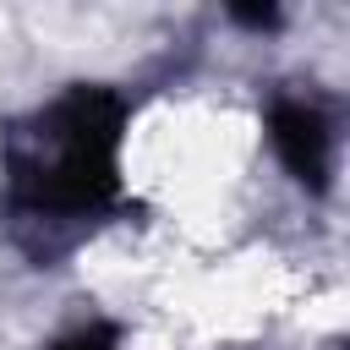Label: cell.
Instances as JSON below:
<instances>
[{"mask_svg": "<svg viewBox=\"0 0 350 350\" xmlns=\"http://www.w3.org/2000/svg\"><path fill=\"white\" fill-rule=\"evenodd\" d=\"M268 126H273V148L290 164V175L301 186L323 191V180H328V148H334V131H328L323 109L306 104V98H279L273 115H268Z\"/></svg>", "mask_w": 350, "mask_h": 350, "instance_id": "7a4b0ae2", "label": "cell"}, {"mask_svg": "<svg viewBox=\"0 0 350 350\" xmlns=\"http://www.w3.org/2000/svg\"><path fill=\"white\" fill-rule=\"evenodd\" d=\"M126 104L104 88H71L5 131V191L27 224H82L115 197V148Z\"/></svg>", "mask_w": 350, "mask_h": 350, "instance_id": "6da1fadb", "label": "cell"}]
</instances>
